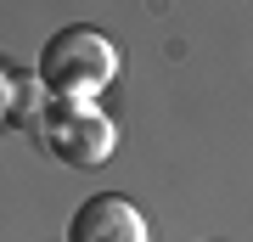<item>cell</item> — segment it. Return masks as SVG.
<instances>
[{"instance_id": "6da1fadb", "label": "cell", "mask_w": 253, "mask_h": 242, "mask_svg": "<svg viewBox=\"0 0 253 242\" xmlns=\"http://www.w3.org/2000/svg\"><path fill=\"white\" fill-rule=\"evenodd\" d=\"M40 79L56 96L84 101V96H96V90H107L118 79V45L107 34H96V28H62L40 51Z\"/></svg>"}, {"instance_id": "7a4b0ae2", "label": "cell", "mask_w": 253, "mask_h": 242, "mask_svg": "<svg viewBox=\"0 0 253 242\" xmlns=\"http://www.w3.org/2000/svg\"><path fill=\"white\" fill-rule=\"evenodd\" d=\"M68 242H146V214L118 192H101L73 214Z\"/></svg>"}, {"instance_id": "3957f363", "label": "cell", "mask_w": 253, "mask_h": 242, "mask_svg": "<svg viewBox=\"0 0 253 242\" xmlns=\"http://www.w3.org/2000/svg\"><path fill=\"white\" fill-rule=\"evenodd\" d=\"M51 152L62 158V163H73V169H90V163H101V158H113V124L101 113H68L62 124L51 130Z\"/></svg>"}]
</instances>
